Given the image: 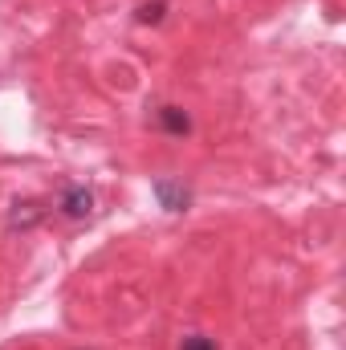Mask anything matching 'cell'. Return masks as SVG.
I'll use <instances>...</instances> for the list:
<instances>
[{
	"label": "cell",
	"instance_id": "3",
	"mask_svg": "<svg viewBox=\"0 0 346 350\" xmlns=\"http://www.w3.org/2000/svg\"><path fill=\"white\" fill-rule=\"evenodd\" d=\"M41 216H45V208H41L37 200H16V204L8 208V228H12V232H16V228L25 232V228H33Z\"/></svg>",
	"mask_w": 346,
	"mask_h": 350
},
{
	"label": "cell",
	"instance_id": "1",
	"mask_svg": "<svg viewBox=\"0 0 346 350\" xmlns=\"http://www.w3.org/2000/svg\"><path fill=\"white\" fill-rule=\"evenodd\" d=\"M62 216H70V220H86L90 212H94V191L82 187V183H70L66 191H62Z\"/></svg>",
	"mask_w": 346,
	"mask_h": 350
},
{
	"label": "cell",
	"instance_id": "2",
	"mask_svg": "<svg viewBox=\"0 0 346 350\" xmlns=\"http://www.w3.org/2000/svg\"><path fill=\"white\" fill-rule=\"evenodd\" d=\"M151 191H155L159 208H168V212H183V208L191 204V191H187L183 183H172V179H155Z\"/></svg>",
	"mask_w": 346,
	"mask_h": 350
},
{
	"label": "cell",
	"instance_id": "5",
	"mask_svg": "<svg viewBox=\"0 0 346 350\" xmlns=\"http://www.w3.org/2000/svg\"><path fill=\"white\" fill-rule=\"evenodd\" d=\"M163 8H168L163 0H143L139 12H135V21H139V25H159V21H163Z\"/></svg>",
	"mask_w": 346,
	"mask_h": 350
},
{
	"label": "cell",
	"instance_id": "6",
	"mask_svg": "<svg viewBox=\"0 0 346 350\" xmlns=\"http://www.w3.org/2000/svg\"><path fill=\"white\" fill-rule=\"evenodd\" d=\"M179 350H216V338H208V334H187Z\"/></svg>",
	"mask_w": 346,
	"mask_h": 350
},
{
	"label": "cell",
	"instance_id": "4",
	"mask_svg": "<svg viewBox=\"0 0 346 350\" xmlns=\"http://www.w3.org/2000/svg\"><path fill=\"white\" fill-rule=\"evenodd\" d=\"M155 118H159V126H163L168 135H175V139L191 135V118H187V110H179V106H159Z\"/></svg>",
	"mask_w": 346,
	"mask_h": 350
}]
</instances>
